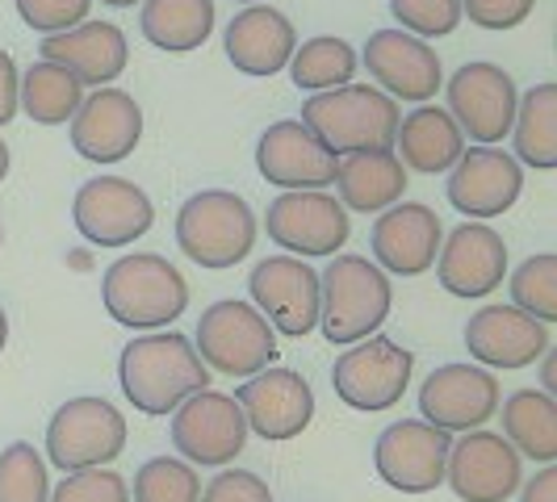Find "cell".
Segmentation results:
<instances>
[{
  "mask_svg": "<svg viewBox=\"0 0 557 502\" xmlns=\"http://www.w3.org/2000/svg\"><path fill=\"white\" fill-rule=\"evenodd\" d=\"M117 386L139 415L164 418L210 386V368L181 331H143L117 356Z\"/></svg>",
  "mask_w": 557,
  "mask_h": 502,
  "instance_id": "obj_1",
  "label": "cell"
},
{
  "mask_svg": "<svg viewBox=\"0 0 557 502\" xmlns=\"http://www.w3.org/2000/svg\"><path fill=\"white\" fill-rule=\"evenodd\" d=\"M101 302L126 331H164L189 310V285L172 260L156 251H131L106 268Z\"/></svg>",
  "mask_w": 557,
  "mask_h": 502,
  "instance_id": "obj_2",
  "label": "cell"
},
{
  "mask_svg": "<svg viewBox=\"0 0 557 502\" xmlns=\"http://www.w3.org/2000/svg\"><path fill=\"white\" fill-rule=\"evenodd\" d=\"M398 117V101L386 97L377 84H339L327 92H310L298 122L339 160L357 151L394 147Z\"/></svg>",
  "mask_w": 557,
  "mask_h": 502,
  "instance_id": "obj_3",
  "label": "cell"
},
{
  "mask_svg": "<svg viewBox=\"0 0 557 502\" xmlns=\"http://www.w3.org/2000/svg\"><path fill=\"white\" fill-rule=\"evenodd\" d=\"M394 285L391 277L364 255H332L319 277V331L327 343L348 348L357 339L382 331L391 318Z\"/></svg>",
  "mask_w": 557,
  "mask_h": 502,
  "instance_id": "obj_4",
  "label": "cell"
},
{
  "mask_svg": "<svg viewBox=\"0 0 557 502\" xmlns=\"http://www.w3.org/2000/svg\"><path fill=\"white\" fill-rule=\"evenodd\" d=\"M260 223L251 205L231 189H201L176 210V248L197 268H235L256 248Z\"/></svg>",
  "mask_w": 557,
  "mask_h": 502,
  "instance_id": "obj_5",
  "label": "cell"
},
{
  "mask_svg": "<svg viewBox=\"0 0 557 502\" xmlns=\"http://www.w3.org/2000/svg\"><path fill=\"white\" fill-rule=\"evenodd\" d=\"M126 440H131V427L122 411L97 393H81V398H67L51 415L47 456L59 474L106 469L126 452Z\"/></svg>",
  "mask_w": 557,
  "mask_h": 502,
  "instance_id": "obj_6",
  "label": "cell"
},
{
  "mask_svg": "<svg viewBox=\"0 0 557 502\" xmlns=\"http://www.w3.org/2000/svg\"><path fill=\"white\" fill-rule=\"evenodd\" d=\"M416 356L391 339V335H369L348 343L332 364V390L344 406L364 411V415H382L403 402V393L411 386Z\"/></svg>",
  "mask_w": 557,
  "mask_h": 502,
  "instance_id": "obj_7",
  "label": "cell"
},
{
  "mask_svg": "<svg viewBox=\"0 0 557 502\" xmlns=\"http://www.w3.org/2000/svg\"><path fill=\"white\" fill-rule=\"evenodd\" d=\"M197 356L226 377H251L277 361V331L251 302H214L197 318Z\"/></svg>",
  "mask_w": 557,
  "mask_h": 502,
  "instance_id": "obj_8",
  "label": "cell"
},
{
  "mask_svg": "<svg viewBox=\"0 0 557 502\" xmlns=\"http://www.w3.org/2000/svg\"><path fill=\"white\" fill-rule=\"evenodd\" d=\"M448 92V117L457 122V130L478 147H499L511 135L516 105H520V88L491 59L461 63L445 84Z\"/></svg>",
  "mask_w": 557,
  "mask_h": 502,
  "instance_id": "obj_9",
  "label": "cell"
},
{
  "mask_svg": "<svg viewBox=\"0 0 557 502\" xmlns=\"http://www.w3.org/2000/svg\"><path fill=\"white\" fill-rule=\"evenodd\" d=\"M244 444H248V423H244V411L231 393L206 386L172 411V448L194 469H201V465L223 469L244 452Z\"/></svg>",
  "mask_w": 557,
  "mask_h": 502,
  "instance_id": "obj_10",
  "label": "cell"
},
{
  "mask_svg": "<svg viewBox=\"0 0 557 502\" xmlns=\"http://www.w3.org/2000/svg\"><path fill=\"white\" fill-rule=\"evenodd\" d=\"M453 436L428 418H398L373 444V469L398 494H428L445 486Z\"/></svg>",
  "mask_w": 557,
  "mask_h": 502,
  "instance_id": "obj_11",
  "label": "cell"
},
{
  "mask_svg": "<svg viewBox=\"0 0 557 502\" xmlns=\"http://www.w3.org/2000/svg\"><path fill=\"white\" fill-rule=\"evenodd\" d=\"M264 235L285 255H335L352 235V218L327 189H294L269 205Z\"/></svg>",
  "mask_w": 557,
  "mask_h": 502,
  "instance_id": "obj_12",
  "label": "cell"
},
{
  "mask_svg": "<svg viewBox=\"0 0 557 502\" xmlns=\"http://www.w3.org/2000/svg\"><path fill=\"white\" fill-rule=\"evenodd\" d=\"M499 377L482 364H441L419 386V418L448 436H466L499 411Z\"/></svg>",
  "mask_w": 557,
  "mask_h": 502,
  "instance_id": "obj_13",
  "label": "cell"
},
{
  "mask_svg": "<svg viewBox=\"0 0 557 502\" xmlns=\"http://www.w3.org/2000/svg\"><path fill=\"white\" fill-rule=\"evenodd\" d=\"M244 411L248 431H256L260 440L269 444H285V440H298L314 418V390L302 373L294 368H260L244 377V386L231 393Z\"/></svg>",
  "mask_w": 557,
  "mask_h": 502,
  "instance_id": "obj_14",
  "label": "cell"
},
{
  "mask_svg": "<svg viewBox=\"0 0 557 502\" xmlns=\"http://www.w3.org/2000/svg\"><path fill=\"white\" fill-rule=\"evenodd\" d=\"M72 223L88 243L97 248H131L156 223V205L135 180L122 176H97L76 189Z\"/></svg>",
  "mask_w": 557,
  "mask_h": 502,
  "instance_id": "obj_15",
  "label": "cell"
},
{
  "mask_svg": "<svg viewBox=\"0 0 557 502\" xmlns=\"http://www.w3.org/2000/svg\"><path fill=\"white\" fill-rule=\"evenodd\" d=\"M357 63H364L369 80L377 84L386 97L394 101H416L428 105L441 88H445V72H441V55L416 38L407 29H373L364 51L357 55Z\"/></svg>",
  "mask_w": 557,
  "mask_h": 502,
  "instance_id": "obj_16",
  "label": "cell"
},
{
  "mask_svg": "<svg viewBox=\"0 0 557 502\" xmlns=\"http://www.w3.org/2000/svg\"><path fill=\"white\" fill-rule=\"evenodd\" d=\"M445 481L461 502H507L524 481V456L499 431L474 427L448 448Z\"/></svg>",
  "mask_w": 557,
  "mask_h": 502,
  "instance_id": "obj_17",
  "label": "cell"
},
{
  "mask_svg": "<svg viewBox=\"0 0 557 502\" xmlns=\"http://www.w3.org/2000/svg\"><path fill=\"white\" fill-rule=\"evenodd\" d=\"M248 293L273 331L302 339L319 327V273L298 255L260 260L248 277Z\"/></svg>",
  "mask_w": 557,
  "mask_h": 502,
  "instance_id": "obj_18",
  "label": "cell"
},
{
  "mask_svg": "<svg viewBox=\"0 0 557 502\" xmlns=\"http://www.w3.org/2000/svg\"><path fill=\"white\" fill-rule=\"evenodd\" d=\"M448 205L474 223L507 214L524 193V167L516 164L511 151L499 147H470L461 160L448 167Z\"/></svg>",
  "mask_w": 557,
  "mask_h": 502,
  "instance_id": "obj_19",
  "label": "cell"
},
{
  "mask_svg": "<svg viewBox=\"0 0 557 502\" xmlns=\"http://www.w3.org/2000/svg\"><path fill=\"white\" fill-rule=\"evenodd\" d=\"M143 139V110L126 88H92L72 113V151L88 164H117Z\"/></svg>",
  "mask_w": 557,
  "mask_h": 502,
  "instance_id": "obj_20",
  "label": "cell"
},
{
  "mask_svg": "<svg viewBox=\"0 0 557 502\" xmlns=\"http://www.w3.org/2000/svg\"><path fill=\"white\" fill-rule=\"evenodd\" d=\"M441 239H445V226H441V214L432 205L394 201L373 223L369 248H373V264L386 277H423L436 264Z\"/></svg>",
  "mask_w": 557,
  "mask_h": 502,
  "instance_id": "obj_21",
  "label": "cell"
},
{
  "mask_svg": "<svg viewBox=\"0 0 557 502\" xmlns=\"http://www.w3.org/2000/svg\"><path fill=\"white\" fill-rule=\"evenodd\" d=\"M507 277V243L491 223H461L436 251V280L453 298H486Z\"/></svg>",
  "mask_w": 557,
  "mask_h": 502,
  "instance_id": "obj_22",
  "label": "cell"
},
{
  "mask_svg": "<svg viewBox=\"0 0 557 502\" xmlns=\"http://www.w3.org/2000/svg\"><path fill=\"white\" fill-rule=\"evenodd\" d=\"M335 160L323 142L310 135L302 122L285 117L273 122L260 142H256V172L277 185L281 193H294V189H327L335 180Z\"/></svg>",
  "mask_w": 557,
  "mask_h": 502,
  "instance_id": "obj_23",
  "label": "cell"
},
{
  "mask_svg": "<svg viewBox=\"0 0 557 502\" xmlns=\"http://www.w3.org/2000/svg\"><path fill=\"white\" fill-rule=\"evenodd\" d=\"M554 348V335L545 323L516 306H482L466 323V352L482 368H529Z\"/></svg>",
  "mask_w": 557,
  "mask_h": 502,
  "instance_id": "obj_24",
  "label": "cell"
},
{
  "mask_svg": "<svg viewBox=\"0 0 557 502\" xmlns=\"http://www.w3.org/2000/svg\"><path fill=\"white\" fill-rule=\"evenodd\" d=\"M294 47H298L294 22L269 4H248L244 13L231 17V26L223 34V51L231 59V67L244 76H256V80H269V76L285 72Z\"/></svg>",
  "mask_w": 557,
  "mask_h": 502,
  "instance_id": "obj_25",
  "label": "cell"
},
{
  "mask_svg": "<svg viewBox=\"0 0 557 502\" xmlns=\"http://www.w3.org/2000/svg\"><path fill=\"white\" fill-rule=\"evenodd\" d=\"M38 51H42V59L67 67L76 80L92 84V88L113 84L131 63L126 34L113 22H81V26L63 29V34H47Z\"/></svg>",
  "mask_w": 557,
  "mask_h": 502,
  "instance_id": "obj_26",
  "label": "cell"
},
{
  "mask_svg": "<svg viewBox=\"0 0 557 502\" xmlns=\"http://www.w3.org/2000/svg\"><path fill=\"white\" fill-rule=\"evenodd\" d=\"M332 185L335 201L344 210L382 214L407 193V167L394 155V147H386V151H357V155H339Z\"/></svg>",
  "mask_w": 557,
  "mask_h": 502,
  "instance_id": "obj_27",
  "label": "cell"
},
{
  "mask_svg": "<svg viewBox=\"0 0 557 502\" xmlns=\"http://www.w3.org/2000/svg\"><path fill=\"white\" fill-rule=\"evenodd\" d=\"M394 155L403 160V167L436 176L461 160L466 151V135L457 130V122L448 117L441 105H419V110L398 117V135H394Z\"/></svg>",
  "mask_w": 557,
  "mask_h": 502,
  "instance_id": "obj_28",
  "label": "cell"
},
{
  "mask_svg": "<svg viewBox=\"0 0 557 502\" xmlns=\"http://www.w3.org/2000/svg\"><path fill=\"white\" fill-rule=\"evenodd\" d=\"M503 440L536 465L557 461V402L545 390H516L499 402Z\"/></svg>",
  "mask_w": 557,
  "mask_h": 502,
  "instance_id": "obj_29",
  "label": "cell"
},
{
  "mask_svg": "<svg viewBox=\"0 0 557 502\" xmlns=\"http://www.w3.org/2000/svg\"><path fill=\"white\" fill-rule=\"evenodd\" d=\"M139 29L156 51L189 55L214 34V0H143Z\"/></svg>",
  "mask_w": 557,
  "mask_h": 502,
  "instance_id": "obj_30",
  "label": "cell"
},
{
  "mask_svg": "<svg viewBox=\"0 0 557 502\" xmlns=\"http://www.w3.org/2000/svg\"><path fill=\"white\" fill-rule=\"evenodd\" d=\"M511 151L516 164L532 172H554L557 167V84H532L516 105L511 122Z\"/></svg>",
  "mask_w": 557,
  "mask_h": 502,
  "instance_id": "obj_31",
  "label": "cell"
},
{
  "mask_svg": "<svg viewBox=\"0 0 557 502\" xmlns=\"http://www.w3.org/2000/svg\"><path fill=\"white\" fill-rule=\"evenodd\" d=\"M84 101V84L59 67L51 59H38L29 63L26 76L17 80V110H26L29 122L38 126H63L72 122V113L81 110Z\"/></svg>",
  "mask_w": 557,
  "mask_h": 502,
  "instance_id": "obj_32",
  "label": "cell"
},
{
  "mask_svg": "<svg viewBox=\"0 0 557 502\" xmlns=\"http://www.w3.org/2000/svg\"><path fill=\"white\" fill-rule=\"evenodd\" d=\"M357 67L361 63H357V47L352 42L319 34V38H307L302 47H294L289 80L298 84L302 92H327V88H339V84H352Z\"/></svg>",
  "mask_w": 557,
  "mask_h": 502,
  "instance_id": "obj_33",
  "label": "cell"
},
{
  "mask_svg": "<svg viewBox=\"0 0 557 502\" xmlns=\"http://www.w3.org/2000/svg\"><path fill=\"white\" fill-rule=\"evenodd\" d=\"M131 486V502H197L201 499V477L181 456H151L143 461Z\"/></svg>",
  "mask_w": 557,
  "mask_h": 502,
  "instance_id": "obj_34",
  "label": "cell"
},
{
  "mask_svg": "<svg viewBox=\"0 0 557 502\" xmlns=\"http://www.w3.org/2000/svg\"><path fill=\"white\" fill-rule=\"evenodd\" d=\"M511 306L532 314L536 323H557V255L536 251L516 273H511Z\"/></svg>",
  "mask_w": 557,
  "mask_h": 502,
  "instance_id": "obj_35",
  "label": "cell"
},
{
  "mask_svg": "<svg viewBox=\"0 0 557 502\" xmlns=\"http://www.w3.org/2000/svg\"><path fill=\"white\" fill-rule=\"evenodd\" d=\"M51 499V477L47 461L29 440H13L0 452V502H47Z\"/></svg>",
  "mask_w": 557,
  "mask_h": 502,
  "instance_id": "obj_36",
  "label": "cell"
},
{
  "mask_svg": "<svg viewBox=\"0 0 557 502\" xmlns=\"http://www.w3.org/2000/svg\"><path fill=\"white\" fill-rule=\"evenodd\" d=\"M391 13L416 38H445L461 26V0H391Z\"/></svg>",
  "mask_w": 557,
  "mask_h": 502,
  "instance_id": "obj_37",
  "label": "cell"
},
{
  "mask_svg": "<svg viewBox=\"0 0 557 502\" xmlns=\"http://www.w3.org/2000/svg\"><path fill=\"white\" fill-rule=\"evenodd\" d=\"M47 502H131V486L113 469H81L63 474V481L51 486Z\"/></svg>",
  "mask_w": 557,
  "mask_h": 502,
  "instance_id": "obj_38",
  "label": "cell"
},
{
  "mask_svg": "<svg viewBox=\"0 0 557 502\" xmlns=\"http://www.w3.org/2000/svg\"><path fill=\"white\" fill-rule=\"evenodd\" d=\"M13 4H17V17L42 38L88 22V9H92V0H13Z\"/></svg>",
  "mask_w": 557,
  "mask_h": 502,
  "instance_id": "obj_39",
  "label": "cell"
},
{
  "mask_svg": "<svg viewBox=\"0 0 557 502\" xmlns=\"http://www.w3.org/2000/svg\"><path fill=\"white\" fill-rule=\"evenodd\" d=\"M197 502H273V490L264 486V477L248 469H223L214 481H201Z\"/></svg>",
  "mask_w": 557,
  "mask_h": 502,
  "instance_id": "obj_40",
  "label": "cell"
},
{
  "mask_svg": "<svg viewBox=\"0 0 557 502\" xmlns=\"http://www.w3.org/2000/svg\"><path fill=\"white\" fill-rule=\"evenodd\" d=\"M536 0H461V17L478 29H516L524 26Z\"/></svg>",
  "mask_w": 557,
  "mask_h": 502,
  "instance_id": "obj_41",
  "label": "cell"
},
{
  "mask_svg": "<svg viewBox=\"0 0 557 502\" xmlns=\"http://www.w3.org/2000/svg\"><path fill=\"white\" fill-rule=\"evenodd\" d=\"M17 80H22V72H17L13 55L0 51V126H9L17 117Z\"/></svg>",
  "mask_w": 557,
  "mask_h": 502,
  "instance_id": "obj_42",
  "label": "cell"
},
{
  "mask_svg": "<svg viewBox=\"0 0 557 502\" xmlns=\"http://www.w3.org/2000/svg\"><path fill=\"white\" fill-rule=\"evenodd\" d=\"M520 502H557V469L545 465L541 474H532L529 481H520Z\"/></svg>",
  "mask_w": 557,
  "mask_h": 502,
  "instance_id": "obj_43",
  "label": "cell"
},
{
  "mask_svg": "<svg viewBox=\"0 0 557 502\" xmlns=\"http://www.w3.org/2000/svg\"><path fill=\"white\" fill-rule=\"evenodd\" d=\"M541 390L554 393L557 390V373H554V348L541 356Z\"/></svg>",
  "mask_w": 557,
  "mask_h": 502,
  "instance_id": "obj_44",
  "label": "cell"
},
{
  "mask_svg": "<svg viewBox=\"0 0 557 502\" xmlns=\"http://www.w3.org/2000/svg\"><path fill=\"white\" fill-rule=\"evenodd\" d=\"M9 176V142L0 139V180Z\"/></svg>",
  "mask_w": 557,
  "mask_h": 502,
  "instance_id": "obj_45",
  "label": "cell"
},
{
  "mask_svg": "<svg viewBox=\"0 0 557 502\" xmlns=\"http://www.w3.org/2000/svg\"><path fill=\"white\" fill-rule=\"evenodd\" d=\"M4 343H9V318H4V310H0V352H4Z\"/></svg>",
  "mask_w": 557,
  "mask_h": 502,
  "instance_id": "obj_46",
  "label": "cell"
},
{
  "mask_svg": "<svg viewBox=\"0 0 557 502\" xmlns=\"http://www.w3.org/2000/svg\"><path fill=\"white\" fill-rule=\"evenodd\" d=\"M106 9H131V4H139V0H101Z\"/></svg>",
  "mask_w": 557,
  "mask_h": 502,
  "instance_id": "obj_47",
  "label": "cell"
},
{
  "mask_svg": "<svg viewBox=\"0 0 557 502\" xmlns=\"http://www.w3.org/2000/svg\"><path fill=\"white\" fill-rule=\"evenodd\" d=\"M239 4H256V0H239Z\"/></svg>",
  "mask_w": 557,
  "mask_h": 502,
  "instance_id": "obj_48",
  "label": "cell"
}]
</instances>
